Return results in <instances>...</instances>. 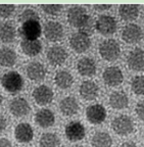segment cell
<instances>
[{"label":"cell","mask_w":144,"mask_h":147,"mask_svg":"<svg viewBox=\"0 0 144 147\" xmlns=\"http://www.w3.org/2000/svg\"><path fill=\"white\" fill-rule=\"evenodd\" d=\"M1 84H2V87L11 94H16L20 92L24 87L23 78L18 71H14L4 74L1 78Z\"/></svg>","instance_id":"6da1fadb"},{"label":"cell","mask_w":144,"mask_h":147,"mask_svg":"<svg viewBox=\"0 0 144 147\" xmlns=\"http://www.w3.org/2000/svg\"><path fill=\"white\" fill-rule=\"evenodd\" d=\"M99 53L103 59L107 61H114L119 58L121 54V48L116 40L108 39L101 42V44L99 45Z\"/></svg>","instance_id":"7a4b0ae2"},{"label":"cell","mask_w":144,"mask_h":147,"mask_svg":"<svg viewBox=\"0 0 144 147\" xmlns=\"http://www.w3.org/2000/svg\"><path fill=\"white\" fill-rule=\"evenodd\" d=\"M112 128L114 133L118 135L127 136L134 131V123L130 117L126 115H121L112 119Z\"/></svg>","instance_id":"3957f363"},{"label":"cell","mask_w":144,"mask_h":147,"mask_svg":"<svg viewBox=\"0 0 144 147\" xmlns=\"http://www.w3.org/2000/svg\"><path fill=\"white\" fill-rule=\"evenodd\" d=\"M95 29L103 36H110L116 33L118 29V23L114 16L102 14L95 22Z\"/></svg>","instance_id":"277c9868"},{"label":"cell","mask_w":144,"mask_h":147,"mask_svg":"<svg viewBox=\"0 0 144 147\" xmlns=\"http://www.w3.org/2000/svg\"><path fill=\"white\" fill-rule=\"evenodd\" d=\"M42 34V28L40 22L38 21H30L27 23L22 24L20 28V35L25 40L34 41L37 40Z\"/></svg>","instance_id":"5b68a950"},{"label":"cell","mask_w":144,"mask_h":147,"mask_svg":"<svg viewBox=\"0 0 144 147\" xmlns=\"http://www.w3.org/2000/svg\"><path fill=\"white\" fill-rule=\"evenodd\" d=\"M70 45L72 49L77 53H83L87 51L91 46L90 37L83 33H75L70 38Z\"/></svg>","instance_id":"8992f818"},{"label":"cell","mask_w":144,"mask_h":147,"mask_svg":"<svg viewBox=\"0 0 144 147\" xmlns=\"http://www.w3.org/2000/svg\"><path fill=\"white\" fill-rule=\"evenodd\" d=\"M143 37V31L136 24H129L122 31V39L128 44L139 42Z\"/></svg>","instance_id":"52a82bcc"},{"label":"cell","mask_w":144,"mask_h":147,"mask_svg":"<svg viewBox=\"0 0 144 147\" xmlns=\"http://www.w3.org/2000/svg\"><path fill=\"white\" fill-rule=\"evenodd\" d=\"M86 117L87 121L92 125H99L105 121L106 110L101 104H93L86 109Z\"/></svg>","instance_id":"ba28073f"},{"label":"cell","mask_w":144,"mask_h":147,"mask_svg":"<svg viewBox=\"0 0 144 147\" xmlns=\"http://www.w3.org/2000/svg\"><path fill=\"white\" fill-rule=\"evenodd\" d=\"M102 78L105 84L110 87L119 86L124 80L123 73L118 67H108L105 69L102 74Z\"/></svg>","instance_id":"9c48e42d"},{"label":"cell","mask_w":144,"mask_h":147,"mask_svg":"<svg viewBox=\"0 0 144 147\" xmlns=\"http://www.w3.org/2000/svg\"><path fill=\"white\" fill-rule=\"evenodd\" d=\"M44 35L49 41L56 42L60 40L64 36V28L59 23L54 21H49L44 26Z\"/></svg>","instance_id":"30bf717a"},{"label":"cell","mask_w":144,"mask_h":147,"mask_svg":"<svg viewBox=\"0 0 144 147\" xmlns=\"http://www.w3.org/2000/svg\"><path fill=\"white\" fill-rule=\"evenodd\" d=\"M85 134V127L81 124L80 122H71L70 124L66 125V136L72 142H77L82 139H84Z\"/></svg>","instance_id":"8fae6325"},{"label":"cell","mask_w":144,"mask_h":147,"mask_svg":"<svg viewBox=\"0 0 144 147\" xmlns=\"http://www.w3.org/2000/svg\"><path fill=\"white\" fill-rule=\"evenodd\" d=\"M128 67L132 71H140L144 69V50L141 48L133 49L127 57Z\"/></svg>","instance_id":"7c38bea8"},{"label":"cell","mask_w":144,"mask_h":147,"mask_svg":"<svg viewBox=\"0 0 144 147\" xmlns=\"http://www.w3.org/2000/svg\"><path fill=\"white\" fill-rule=\"evenodd\" d=\"M33 98L38 105H47L52 101L53 92L47 86L40 85L33 91Z\"/></svg>","instance_id":"4fadbf2b"},{"label":"cell","mask_w":144,"mask_h":147,"mask_svg":"<svg viewBox=\"0 0 144 147\" xmlns=\"http://www.w3.org/2000/svg\"><path fill=\"white\" fill-rule=\"evenodd\" d=\"M68 58L66 50L59 45L52 46L47 52V59L52 65H60Z\"/></svg>","instance_id":"5bb4252c"},{"label":"cell","mask_w":144,"mask_h":147,"mask_svg":"<svg viewBox=\"0 0 144 147\" xmlns=\"http://www.w3.org/2000/svg\"><path fill=\"white\" fill-rule=\"evenodd\" d=\"M14 137L20 143H29L34 138V131L30 124L21 123L14 129Z\"/></svg>","instance_id":"9a60e30c"},{"label":"cell","mask_w":144,"mask_h":147,"mask_svg":"<svg viewBox=\"0 0 144 147\" xmlns=\"http://www.w3.org/2000/svg\"><path fill=\"white\" fill-rule=\"evenodd\" d=\"M9 110L10 113L16 117H22L27 115L30 113V104L23 97L16 98L9 104Z\"/></svg>","instance_id":"2e32d148"},{"label":"cell","mask_w":144,"mask_h":147,"mask_svg":"<svg viewBox=\"0 0 144 147\" xmlns=\"http://www.w3.org/2000/svg\"><path fill=\"white\" fill-rule=\"evenodd\" d=\"M35 122L38 126L44 129L52 127L55 122L54 113L48 108H42L38 110L35 115Z\"/></svg>","instance_id":"e0dca14e"},{"label":"cell","mask_w":144,"mask_h":147,"mask_svg":"<svg viewBox=\"0 0 144 147\" xmlns=\"http://www.w3.org/2000/svg\"><path fill=\"white\" fill-rule=\"evenodd\" d=\"M99 87L93 81H84L80 86V95L85 100H94L97 98Z\"/></svg>","instance_id":"ac0fdd59"},{"label":"cell","mask_w":144,"mask_h":147,"mask_svg":"<svg viewBox=\"0 0 144 147\" xmlns=\"http://www.w3.org/2000/svg\"><path fill=\"white\" fill-rule=\"evenodd\" d=\"M86 16V9L82 6H73L68 11V22L71 26L79 29Z\"/></svg>","instance_id":"d6986e66"},{"label":"cell","mask_w":144,"mask_h":147,"mask_svg":"<svg viewBox=\"0 0 144 147\" xmlns=\"http://www.w3.org/2000/svg\"><path fill=\"white\" fill-rule=\"evenodd\" d=\"M59 109L62 113L66 117L76 115L79 110V103L77 99L73 96H68L59 102Z\"/></svg>","instance_id":"ffe728a7"},{"label":"cell","mask_w":144,"mask_h":147,"mask_svg":"<svg viewBox=\"0 0 144 147\" xmlns=\"http://www.w3.org/2000/svg\"><path fill=\"white\" fill-rule=\"evenodd\" d=\"M77 69L81 76L92 77L96 73V63L90 57H83L77 63Z\"/></svg>","instance_id":"44dd1931"},{"label":"cell","mask_w":144,"mask_h":147,"mask_svg":"<svg viewBox=\"0 0 144 147\" xmlns=\"http://www.w3.org/2000/svg\"><path fill=\"white\" fill-rule=\"evenodd\" d=\"M27 75L32 81H41L45 78L46 69L42 63L34 61L27 67Z\"/></svg>","instance_id":"7402d4cb"},{"label":"cell","mask_w":144,"mask_h":147,"mask_svg":"<svg viewBox=\"0 0 144 147\" xmlns=\"http://www.w3.org/2000/svg\"><path fill=\"white\" fill-rule=\"evenodd\" d=\"M110 104L114 109H123L129 104V98L123 91H116L110 96Z\"/></svg>","instance_id":"603a6c76"},{"label":"cell","mask_w":144,"mask_h":147,"mask_svg":"<svg viewBox=\"0 0 144 147\" xmlns=\"http://www.w3.org/2000/svg\"><path fill=\"white\" fill-rule=\"evenodd\" d=\"M119 13L124 21H133L139 16V6L135 4H123L120 6Z\"/></svg>","instance_id":"cb8c5ba5"},{"label":"cell","mask_w":144,"mask_h":147,"mask_svg":"<svg viewBox=\"0 0 144 147\" xmlns=\"http://www.w3.org/2000/svg\"><path fill=\"white\" fill-rule=\"evenodd\" d=\"M54 82L56 86L60 89H68L74 83V78L70 71L62 69V71H57L54 77Z\"/></svg>","instance_id":"d4e9b609"},{"label":"cell","mask_w":144,"mask_h":147,"mask_svg":"<svg viewBox=\"0 0 144 147\" xmlns=\"http://www.w3.org/2000/svg\"><path fill=\"white\" fill-rule=\"evenodd\" d=\"M16 38V28L10 22L0 24V40L5 43L12 42Z\"/></svg>","instance_id":"484cf974"},{"label":"cell","mask_w":144,"mask_h":147,"mask_svg":"<svg viewBox=\"0 0 144 147\" xmlns=\"http://www.w3.org/2000/svg\"><path fill=\"white\" fill-rule=\"evenodd\" d=\"M21 48L23 52L28 56H36L42 51V44L38 40H34V41L24 40L21 43Z\"/></svg>","instance_id":"4316f807"},{"label":"cell","mask_w":144,"mask_h":147,"mask_svg":"<svg viewBox=\"0 0 144 147\" xmlns=\"http://www.w3.org/2000/svg\"><path fill=\"white\" fill-rule=\"evenodd\" d=\"M16 61V53L8 47H2L0 49V65L2 67H12Z\"/></svg>","instance_id":"83f0119b"},{"label":"cell","mask_w":144,"mask_h":147,"mask_svg":"<svg viewBox=\"0 0 144 147\" xmlns=\"http://www.w3.org/2000/svg\"><path fill=\"white\" fill-rule=\"evenodd\" d=\"M91 144L93 147H112V139L106 132H97L92 137Z\"/></svg>","instance_id":"f1b7e54d"},{"label":"cell","mask_w":144,"mask_h":147,"mask_svg":"<svg viewBox=\"0 0 144 147\" xmlns=\"http://www.w3.org/2000/svg\"><path fill=\"white\" fill-rule=\"evenodd\" d=\"M40 147H60L59 137L54 133H44L39 141Z\"/></svg>","instance_id":"f546056e"},{"label":"cell","mask_w":144,"mask_h":147,"mask_svg":"<svg viewBox=\"0 0 144 147\" xmlns=\"http://www.w3.org/2000/svg\"><path fill=\"white\" fill-rule=\"evenodd\" d=\"M94 29H95V24H94L93 18H92L91 16L87 14V16L85 18V20L83 21V23L81 24L79 30H80V33H83V34L87 35V36H90V35L93 34Z\"/></svg>","instance_id":"4dcf8cb0"},{"label":"cell","mask_w":144,"mask_h":147,"mask_svg":"<svg viewBox=\"0 0 144 147\" xmlns=\"http://www.w3.org/2000/svg\"><path fill=\"white\" fill-rule=\"evenodd\" d=\"M131 88L136 95H144V76H137L133 79Z\"/></svg>","instance_id":"1f68e13d"},{"label":"cell","mask_w":144,"mask_h":147,"mask_svg":"<svg viewBox=\"0 0 144 147\" xmlns=\"http://www.w3.org/2000/svg\"><path fill=\"white\" fill-rule=\"evenodd\" d=\"M18 21L21 22L22 24L27 23V22L30 21H38L39 22V16L35 10L33 9H26L20 14L18 16Z\"/></svg>","instance_id":"d6a6232c"},{"label":"cell","mask_w":144,"mask_h":147,"mask_svg":"<svg viewBox=\"0 0 144 147\" xmlns=\"http://www.w3.org/2000/svg\"><path fill=\"white\" fill-rule=\"evenodd\" d=\"M41 8L43 9L45 13L50 14V16H56L60 12L62 6L59 4H42Z\"/></svg>","instance_id":"836d02e7"},{"label":"cell","mask_w":144,"mask_h":147,"mask_svg":"<svg viewBox=\"0 0 144 147\" xmlns=\"http://www.w3.org/2000/svg\"><path fill=\"white\" fill-rule=\"evenodd\" d=\"M14 11V5L12 4H0V16L1 18H9Z\"/></svg>","instance_id":"e575fe53"},{"label":"cell","mask_w":144,"mask_h":147,"mask_svg":"<svg viewBox=\"0 0 144 147\" xmlns=\"http://www.w3.org/2000/svg\"><path fill=\"white\" fill-rule=\"evenodd\" d=\"M135 111H136L137 117H139L141 121H144V100L140 101L139 103L136 105Z\"/></svg>","instance_id":"d590c367"},{"label":"cell","mask_w":144,"mask_h":147,"mask_svg":"<svg viewBox=\"0 0 144 147\" xmlns=\"http://www.w3.org/2000/svg\"><path fill=\"white\" fill-rule=\"evenodd\" d=\"M7 127V121L3 115H0V133H2Z\"/></svg>","instance_id":"8d00e7d4"},{"label":"cell","mask_w":144,"mask_h":147,"mask_svg":"<svg viewBox=\"0 0 144 147\" xmlns=\"http://www.w3.org/2000/svg\"><path fill=\"white\" fill-rule=\"evenodd\" d=\"M0 147H12L11 142L6 138H0Z\"/></svg>","instance_id":"74e56055"},{"label":"cell","mask_w":144,"mask_h":147,"mask_svg":"<svg viewBox=\"0 0 144 147\" xmlns=\"http://www.w3.org/2000/svg\"><path fill=\"white\" fill-rule=\"evenodd\" d=\"M112 5L110 4H96L94 5L96 10H98V11H102V10H106V9L110 8Z\"/></svg>","instance_id":"f35d334b"},{"label":"cell","mask_w":144,"mask_h":147,"mask_svg":"<svg viewBox=\"0 0 144 147\" xmlns=\"http://www.w3.org/2000/svg\"><path fill=\"white\" fill-rule=\"evenodd\" d=\"M120 147H137V145L132 141H127V142H124Z\"/></svg>","instance_id":"ab89813d"},{"label":"cell","mask_w":144,"mask_h":147,"mask_svg":"<svg viewBox=\"0 0 144 147\" xmlns=\"http://www.w3.org/2000/svg\"><path fill=\"white\" fill-rule=\"evenodd\" d=\"M2 101H3V97H2V95L0 94V105L2 104Z\"/></svg>","instance_id":"60d3db41"},{"label":"cell","mask_w":144,"mask_h":147,"mask_svg":"<svg viewBox=\"0 0 144 147\" xmlns=\"http://www.w3.org/2000/svg\"><path fill=\"white\" fill-rule=\"evenodd\" d=\"M72 147H84V146H81V145H75V146H72Z\"/></svg>","instance_id":"b9f144b4"}]
</instances>
